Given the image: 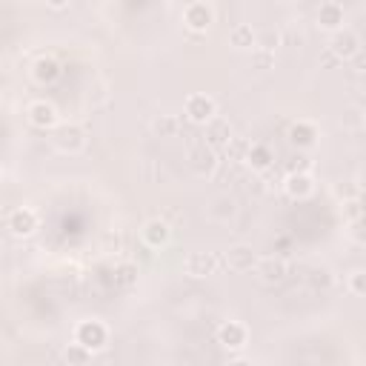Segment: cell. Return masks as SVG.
<instances>
[{"label": "cell", "mask_w": 366, "mask_h": 366, "mask_svg": "<svg viewBox=\"0 0 366 366\" xmlns=\"http://www.w3.org/2000/svg\"><path fill=\"white\" fill-rule=\"evenodd\" d=\"M224 266L229 269V272H252V269H258V255H255V249L252 246H246V244H238V246H232L226 255H224Z\"/></svg>", "instance_id": "cell-4"}, {"label": "cell", "mask_w": 366, "mask_h": 366, "mask_svg": "<svg viewBox=\"0 0 366 366\" xmlns=\"http://www.w3.org/2000/svg\"><path fill=\"white\" fill-rule=\"evenodd\" d=\"M320 66H323V69H335V66H340V58H338L332 49H326V52L320 55Z\"/></svg>", "instance_id": "cell-30"}, {"label": "cell", "mask_w": 366, "mask_h": 366, "mask_svg": "<svg viewBox=\"0 0 366 366\" xmlns=\"http://www.w3.org/2000/svg\"><path fill=\"white\" fill-rule=\"evenodd\" d=\"M26 115H29V123L38 126V129H52V126L58 123V109H55L52 103H46V100L29 103Z\"/></svg>", "instance_id": "cell-12"}, {"label": "cell", "mask_w": 366, "mask_h": 366, "mask_svg": "<svg viewBox=\"0 0 366 366\" xmlns=\"http://www.w3.org/2000/svg\"><path fill=\"white\" fill-rule=\"evenodd\" d=\"M315 140H318V129L309 120H298V123L289 126V143L292 146L309 149V146H315Z\"/></svg>", "instance_id": "cell-17"}, {"label": "cell", "mask_w": 366, "mask_h": 366, "mask_svg": "<svg viewBox=\"0 0 366 366\" xmlns=\"http://www.w3.org/2000/svg\"><path fill=\"white\" fill-rule=\"evenodd\" d=\"M32 75H35V80L38 83H55L58 78H61V63L55 61V58H41L38 63H35V69H32Z\"/></svg>", "instance_id": "cell-19"}, {"label": "cell", "mask_w": 366, "mask_h": 366, "mask_svg": "<svg viewBox=\"0 0 366 366\" xmlns=\"http://www.w3.org/2000/svg\"><path fill=\"white\" fill-rule=\"evenodd\" d=\"M66 363L69 366H89L92 363V352L80 343H69L66 346Z\"/></svg>", "instance_id": "cell-25"}, {"label": "cell", "mask_w": 366, "mask_h": 366, "mask_svg": "<svg viewBox=\"0 0 366 366\" xmlns=\"http://www.w3.org/2000/svg\"><path fill=\"white\" fill-rule=\"evenodd\" d=\"M189 166H192V172H195V174H201V177L212 174V172H215V166H218V160H215V149H209L206 143H204V146H198V149H192Z\"/></svg>", "instance_id": "cell-16"}, {"label": "cell", "mask_w": 366, "mask_h": 366, "mask_svg": "<svg viewBox=\"0 0 366 366\" xmlns=\"http://www.w3.org/2000/svg\"><path fill=\"white\" fill-rule=\"evenodd\" d=\"M283 189H286V195H289L292 201H306V198L315 192V183H312L309 174H286Z\"/></svg>", "instance_id": "cell-15"}, {"label": "cell", "mask_w": 366, "mask_h": 366, "mask_svg": "<svg viewBox=\"0 0 366 366\" xmlns=\"http://www.w3.org/2000/svg\"><path fill=\"white\" fill-rule=\"evenodd\" d=\"M6 229L15 235V238H29L35 229H38V212L32 206H18L6 215Z\"/></svg>", "instance_id": "cell-3"}, {"label": "cell", "mask_w": 366, "mask_h": 366, "mask_svg": "<svg viewBox=\"0 0 366 366\" xmlns=\"http://www.w3.org/2000/svg\"><path fill=\"white\" fill-rule=\"evenodd\" d=\"M283 41V35L281 32H266V35H261L258 38V49H263V52H275V46Z\"/></svg>", "instance_id": "cell-29"}, {"label": "cell", "mask_w": 366, "mask_h": 366, "mask_svg": "<svg viewBox=\"0 0 366 366\" xmlns=\"http://www.w3.org/2000/svg\"><path fill=\"white\" fill-rule=\"evenodd\" d=\"M246 163L255 169V172H269L272 166H275V152L266 146V143H252V152H249V157H246Z\"/></svg>", "instance_id": "cell-18"}, {"label": "cell", "mask_w": 366, "mask_h": 366, "mask_svg": "<svg viewBox=\"0 0 366 366\" xmlns=\"http://www.w3.org/2000/svg\"><path fill=\"white\" fill-rule=\"evenodd\" d=\"M55 146L61 149V152H66V155H78L83 146H86V132L80 129V126H75V123H66V126H61L58 132H55Z\"/></svg>", "instance_id": "cell-6"}, {"label": "cell", "mask_w": 366, "mask_h": 366, "mask_svg": "<svg viewBox=\"0 0 366 366\" xmlns=\"http://www.w3.org/2000/svg\"><path fill=\"white\" fill-rule=\"evenodd\" d=\"M309 169H312V160H309L306 155H292V157L283 163V172H286V174H309Z\"/></svg>", "instance_id": "cell-26"}, {"label": "cell", "mask_w": 366, "mask_h": 366, "mask_svg": "<svg viewBox=\"0 0 366 366\" xmlns=\"http://www.w3.org/2000/svg\"><path fill=\"white\" fill-rule=\"evenodd\" d=\"M283 41H286V43H289V46H295V49H300V46H303V43H306V41H303V35H300V32H298V35H295V32H289V35H283Z\"/></svg>", "instance_id": "cell-32"}, {"label": "cell", "mask_w": 366, "mask_h": 366, "mask_svg": "<svg viewBox=\"0 0 366 366\" xmlns=\"http://www.w3.org/2000/svg\"><path fill=\"white\" fill-rule=\"evenodd\" d=\"M343 6L340 4H335V0H326V4H320V9H318V23L323 26V29H329V32H340L343 29Z\"/></svg>", "instance_id": "cell-14"}, {"label": "cell", "mask_w": 366, "mask_h": 366, "mask_svg": "<svg viewBox=\"0 0 366 366\" xmlns=\"http://www.w3.org/2000/svg\"><path fill=\"white\" fill-rule=\"evenodd\" d=\"M255 272L266 286H275V283H283L289 278V263L283 258H263V261H258Z\"/></svg>", "instance_id": "cell-7"}, {"label": "cell", "mask_w": 366, "mask_h": 366, "mask_svg": "<svg viewBox=\"0 0 366 366\" xmlns=\"http://www.w3.org/2000/svg\"><path fill=\"white\" fill-rule=\"evenodd\" d=\"M75 343L86 346L89 352H100L109 343V329L100 320H83L75 329Z\"/></svg>", "instance_id": "cell-1"}, {"label": "cell", "mask_w": 366, "mask_h": 366, "mask_svg": "<svg viewBox=\"0 0 366 366\" xmlns=\"http://www.w3.org/2000/svg\"><path fill=\"white\" fill-rule=\"evenodd\" d=\"M229 43H232L235 49H252V46H258V35L252 32L249 23H238V26L229 32Z\"/></svg>", "instance_id": "cell-20"}, {"label": "cell", "mask_w": 366, "mask_h": 366, "mask_svg": "<svg viewBox=\"0 0 366 366\" xmlns=\"http://www.w3.org/2000/svg\"><path fill=\"white\" fill-rule=\"evenodd\" d=\"M169 238H172V226H169V221H163V218H152V221H146V224H143V244H146V246L160 249V246H166V244H169Z\"/></svg>", "instance_id": "cell-10"}, {"label": "cell", "mask_w": 366, "mask_h": 366, "mask_svg": "<svg viewBox=\"0 0 366 366\" xmlns=\"http://www.w3.org/2000/svg\"><path fill=\"white\" fill-rule=\"evenodd\" d=\"M349 66H352L355 72H366V49H363V46H360V52L349 61Z\"/></svg>", "instance_id": "cell-31"}, {"label": "cell", "mask_w": 366, "mask_h": 366, "mask_svg": "<svg viewBox=\"0 0 366 366\" xmlns=\"http://www.w3.org/2000/svg\"><path fill=\"white\" fill-rule=\"evenodd\" d=\"M349 292L357 295V298H366V269H360L349 278Z\"/></svg>", "instance_id": "cell-28"}, {"label": "cell", "mask_w": 366, "mask_h": 366, "mask_svg": "<svg viewBox=\"0 0 366 366\" xmlns=\"http://www.w3.org/2000/svg\"><path fill=\"white\" fill-rule=\"evenodd\" d=\"M212 21H215V12L209 4H189L183 9V23H187L192 32H206Z\"/></svg>", "instance_id": "cell-8"}, {"label": "cell", "mask_w": 366, "mask_h": 366, "mask_svg": "<svg viewBox=\"0 0 366 366\" xmlns=\"http://www.w3.org/2000/svg\"><path fill=\"white\" fill-rule=\"evenodd\" d=\"M215 115H218V103H215L209 95L195 92V95H189V98H187V117H189L195 126H206V123H212V120H215Z\"/></svg>", "instance_id": "cell-2"}, {"label": "cell", "mask_w": 366, "mask_h": 366, "mask_svg": "<svg viewBox=\"0 0 366 366\" xmlns=\"http://www.w3.org/2000/svg\"><path fill=\"white\" fill-rule=\"evenodd\" d=\"M246 338H249V332H246V326H244L241 320H226V323L218 329V340H221L226 349H241V346H246Z\"/></svg>", "instance_id": "cell-13"}, {"label": "cell", "mask_w": 366, "mask_h": 366, "mask_svg": "<svg viewBox=\"0 0 366 366\" xmlns=\"http://www.w3.org/2000/svg\"><path fill=\"white\" fill-rule=\"evenodd\" d=\"M221 266V258L215 252H192L187 261H183V269H187V275L192 278H209L215 275Z\"/></svg>", "instance_id": "cell-5"}, {"label": "cell", "mask_w": 366, "mask_h": 366, "mask_svg": "<svg viewBox=\"0 0 366 366\" xmlns=\"http://www.w3.org/2000/svg\"><path fill=\"white\" fill-rule=\"evenodd\" d=\"M235 209H238V204H235L229 195H221V198H215V201H212V206H209V218H215V221H226L229 215H235Z\"/></svg>", "instance_id": "cell-23"}, {"label": "cell", "mask_w": 366, "mask_h": 366, "mask_svg": "<svg viewBox=\"0 0 366 366\" xmlns=\"http://www.w3.org/2000/svg\"><path fill=\"white\" fill-rule=\"evenodd\" d=\"M232 137H235V135H232V123L224 120V117H215V120L206 123V129H204V143H206L209 149H226V143H229Z\"/></svg>", "instance_id": "cell-9"}, {"label": "cell", "mask_w": 366, "mask_h": 366, "mask_svg": "<svg viewBox=\"0 0 366 366\" xmlns=\"http://www.w3.org/2000/svg\"><path fill=\"white\" fill-rule=\"evenodd\" d=\"M249 152H252V140H246V137H232L224 149L226 160H232V163H246Z\"/></svg>", "instance_id": "cell-21"}, {"label": "cell", "mask_w": 366, "mask_h": 366, "mask_svg": "<svg viewBox=\"0 0 366 366\" xmlns=\"http://www.w3.org/2000/svg\"><path fill=\"white\" fill-rule=\"evenodd\" d=\"M152 129L157 137H174V135H180V120L174 115H157Z\"/></svg>", "instance_id": "cell-22"}, {"label": "cell", "mask_w": 366, "mask_h": 366, "mask_svg": "<svg viewBox=\"0 0 366 366\" xmlns=\"http://www.w3.org/2000/svg\"><path fill=\"white\" fill-rule=\"evenodd\" d=\"M275 66V52H263V49H255L252 52V69L258 72H266Z\"/></svg>", "instance_id": "cell-27"}, {"label": "cell", "mask_w": 366, "mask_h": 366, "mask_svg": "<svg viewBox=\"0 0 366 366\" xmlns=\"http://www.w3.org/2000/svg\"><path fill=\"white\" fill-rule=\"evenodd\" d=\"M115 283L117 286H135L137 283V263H132V261H123V263H117L115 266Z\"/></svg>", "instance_id": "cell-24"}, {"label": "cell", "mask_w": 366, "mask_h": 366, "mask_svg": "<svg viewBox=\"0 0 366 366\" xmlns=\"http://www.w3.org/2000/svg\"><path fill=\"white\" fill-rule=\"evenodd\" d=\"M329 49H332L340 61H352V58L360 52V41H357V35H355V32L340 29V32H335V35H332Z\"/></svg>", "instance_id": "cell-11"}]
</instances>
